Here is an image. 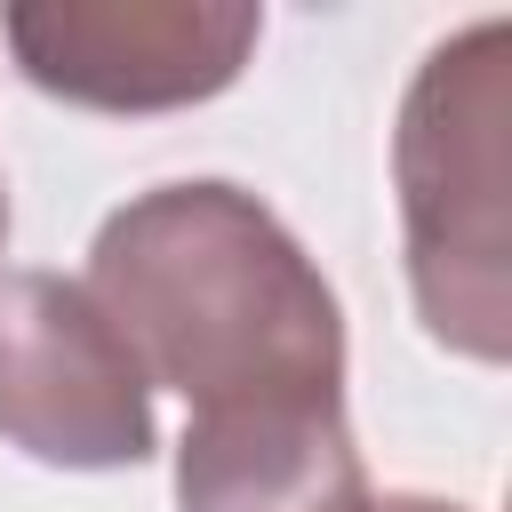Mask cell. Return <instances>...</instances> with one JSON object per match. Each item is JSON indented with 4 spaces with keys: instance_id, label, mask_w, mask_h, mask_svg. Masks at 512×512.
Here are the masks:
<instances>
[{
    "instance_id": "1",
    "label": "cell",
    "mask_w": 512,
    "mask_h": 512,
    "mask_svg": "<svg viewBox=\"0 0 512 512\" xmlns=\"http://www.w3.org/2000/svg\"><path fill=\"white\" fill-rule=\"evenodd\" d=\"M144 384L200 408L344 400V304L304 240L224 176H176L96 224L88 280Z\"/></svg>"
},
{
    "instance_id": "2",
    "label": "cell",
    "mask_w": 512,
    "mask_h": 512,
    "mask_svg": "<svg viewBox=\"0 0 512 512\" xmlns=\"http://www.w3.org/2000/svg\"><path fill=\"white\" fill-rule=\"evenodd\" d=\"M504 128H512V24L480 16L424 48L400 128L392 184L408 232V288L432 344L504 368L512 352V224H504Z\"/></svg>"
},
{
    "instance_id": "3",
    "label": "cell",
    "mask_w": 512,
    "mask_h": 512,
    "mask_svg": "<svg viewBox=\"0 0 512 512\" xmlns=\"http://www.w3.org/2000/svg\"><path fill=\"white\" fill-rule=\"evenodd\" d=\"M0 440L56 472H128L160 448L128 336L64 272H0Z\"/></svg>"
},
{
    "instance_id": "4",
    "label": "cell",
    "mask_w": 512,
    "mask_h": 512,
    "mask_svg": "<svg viewBox=\"0 0 512 512\" xmlns=\"http://www.w3.org/2000/svg\"><path fill=\"white\" fill-rule=\"evenodd\" d=\"M16 72L80 112H184L240 80L264 40L248 0H24L0 16Z\"/></svg>"
},
{
    "instance_id": "5",
    "label": "cell",
    "mask_w": 512,
    "mask_h": 512,
    "mask_svg": "<svg viewBox=\"0 0 512 512\" xmlns=\"http://www.w3.org/2000/svg\"><path fill=\"white\" fill-rule=\"evenodd\" d=\"M344 400L200 408L176 440V512H368Z\"/></svg>"
},
{
    "instance_id": "6",
    "label": "cell",
    "mask_w": 512,
    "mask_h": 512,
    "mask_svg": "<svg viewBox=\"0 0 512 512\" xmlns=\"http://www.w3.org/2000/svg\"><path fill=\"white\" fill-rule=\"evenodd\" d=\"M368 512H464V504H448V496H376Z\"/></svg>"
},
{
    "instance_id": "7",
    "label": "cell",
    "mask_w": 512,
    "mask_h": 512,
    "mask_svg": "<svg viewBox=\"0 0 512 512\" xmlns=\"http://www.w3.org/2000/svg\"><path fill=\"white\" fill-rule=\"evenodd\" d=\"M0 248H8V184H0Z\"/></svg>"
}]
</instances>
